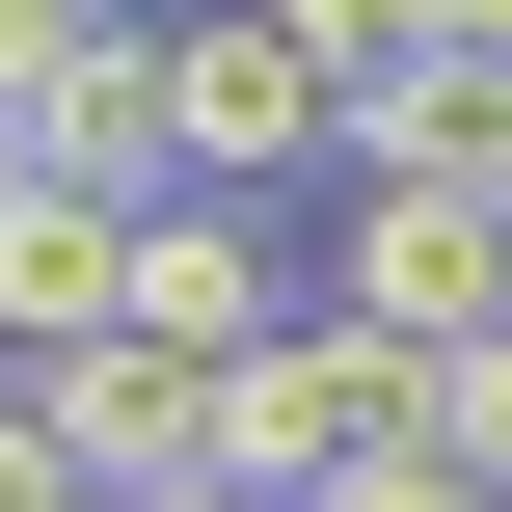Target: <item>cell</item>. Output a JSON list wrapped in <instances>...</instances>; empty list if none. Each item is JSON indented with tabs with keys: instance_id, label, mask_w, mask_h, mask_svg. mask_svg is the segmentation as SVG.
<instances>
[{
	"instance_id": "cell-1",
	"label": "cell",
	"mask_w": 512,
	"mask_h": 512,
	"mask_svg": "<svg viewBox=\"0 0 512 512\" xmlns=\"http://www.w3.org/2000/svg\"><path fill=\"white\" fill-rule=\"evenodd\" d=\"M405 432H432V351H405V324H351V297H297V324L216 378V486H270V512L351 486V459H405Z\"/></svg>"
},
{
	"instance_id": "cell-2",
	"label": "cell",
	"mask_w": 512,
	"mask_h": 512,
	"mask_svg": "<svg viewBox=\"0 0 512 512\" xmlns=\"http://www.w3.org/2000/svg\"><path fill=\"white\" fill-rule=\"evenodd\" d=\"M162 108H189V189H351V54H297L243 0L162 27Z\"/></svg>"
},
{
	"instance_id": "cell-3",
	"label": "cell",
	"mask_w": 512,
	"mask_h": 512,
	"mask_svg": "<svg viewBox=\"0 0 512 512\" xmlns=\"http://www.w3.org/2000/svg\"><path fill=\"white\" fill-rule=\"evenodd\" d=\"M324 297L405 324V351H486L512 324V189H324Z\"/></svg>"
},
{
	"instance_id": "cell-4",
	"label": "cell",
	"mask_w": 512,
	"mask_h": 512,
	"mask_svg": "<svg viewBox=\"0 0 512 512\" xmlns=\"http://www.w3.org/2000/svg\"><path fill=\"white\" fill-rule=\"evenodd\" d=\"M297 297H324V270L270 243V189H162V216H135V351H216V378H243Z\"/></svg>"
},
{
	"instance_id": "cell-5",
	"label": "cell",
	"mask_w": 512,
	"mask_h": 512,
	"mask_svg": "<svg viewBox=\"0 0 512 512\" xmlns=\"http://www.w3.org/2000/svg\"><path fill=\"white\" fill-rule=\"evenodd\" d=\"M108 324H135V216L27 162V189H0V378H54V351H108Z\"/></svg>"
},
{
	"instance_id": "cell-6",
	"label": "cell",
	"mask_w": 512,
	"mask_h": 512,
	"mask_svg": "<svg viewBox=\"0 0 512 512\" xmlns=\"http://www.w3.org/2000/svg\"><path fill=\"white\" fill-rule=\"evenodd\" d=\"M54 432L108 459V512L135 486H216V351H135V324H108V351H54Z\"/></svg>"
},
{
	"instance_id": "cell-7",
	"label": "cell",
	"mask_w": 512,
	"mask_h": 512,
	"mask_svg": "<svg viewBox=\"0 0 512 512\" xmlns=\"http://www.w3.org/2000/svg\"><path fill=\"white\" fill-rule=\"evenodd\" d=\"M351 189H512V54H405V81H351Z\"/></svg>"
},
{
	"instance_id": "cell-8",
	"label": "cell",
	"mask_w": 512,
	"mask_h": 512,
	"mask_svg": "<svg viewBox=\"0 0 512 512\" xmlns=\"http://www.w3.org/2000/svg\"><path fill=\"white\" fill-rule=\"evenodd\" d=\"M0 512H108V459L54 432V378H0Z\"/></svg>"
},
{
	"instance_id": "cell-9",
	"label": "cell",
	"mask_w": 512,
	"mask_h": 512,
	"mask_svg": "<svg viewBox=\"0 0 512 512\" xmlns=\"http://www.w3.org/2000/svg\"><path fill=\"white\" fill-rule=\"evenodd\" d=\"M108 27H135V0H0V108H54V81H81Z\"/></svg>"
},
{
	"instance_id": "cell-10",
	"label": "cell",
	"mask_w": 512,
	"mask_h": 512,
	"mask_svg": "<svg viewBox=\"0 0 512 512\" xmlns=\"http://www.w3.org/2000/svg\"><path fill=\"white\" fill-rule=\"evenodd\" d=\"M243 27H297V54H351V81H405V54H432V0H243Z\"/></svg>"
},
{
	"instance_id": "cell-11",
	"label": "cell",
	"mask_w": 512,
	"mask_h": 512,
	"mask_svg": "<svg viewBox=\"0 0 512 512\" xmlns=\"http://www.w3.org/2000/svg\"><path fill=\"white\" fill-rule=\"evenodd\" d=\"M297 512H486V486H459V459L405 432V459H351V486H297Z\"/></svg>"
},
{
	"instance_id": "cell-12",
	"label": "cell",
	"mask_w": 512,
	"mask_h": 512,
	"mask_svg": "<svg viewBox=\"0 0 512 512\" xmlns=\"http://www.w3.org/2000/svg\"><path fill=\"white\" fill-rule=\"evenodd\" d=\"M432 54H512V0H432Z\"/></svg>"
},
{
	"instance_id": "cell-13",
	"label": "cell",
	"mask_w": 512,
	"mask_h": 512,
	"mask_svg": "<svg viewBox=\"0 0 512 512\" xmlns=\"http://www.w3.org/2000/svg\"><path fill=\"white\" fill-rule=\"evenodd\" d=\"M0 189H27V108H0Z\"/></svg>"
}]
</instances>
